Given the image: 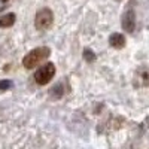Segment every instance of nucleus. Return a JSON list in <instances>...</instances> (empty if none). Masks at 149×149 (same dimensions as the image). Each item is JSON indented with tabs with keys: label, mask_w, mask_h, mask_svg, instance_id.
<instances>
[{
	"label": "nucleus",
	"mask_w": 149,
	"mask_h": 149,
	"mask_svg": "<svg viewBox=\"0 0 149 149\" xmlns=\"http://www.w3.org/2000/svg\"><path fill=\"white\" fill-rule=\"evenodd\" d=\"M49 54H51V49L48 46H39V48H34L31 51L22 58V64L26 69H34L36 66H39L42 61H45Z\"/></svg>",
	"instance_id": "1"
},
{
	"label": "nucleus",
	"mask_w": 149,
	"mask_h": 149,
	"mask_svg": "<svg viewBox=\"0 0 149 149\" xmlns=\"http://www.w3.org/2000/svg\"><path fill=\"white\" fill-rule=\"evenodd\" d=\"M52 22H54V14L49 8H42L37 10V14L34 17V27L37 30L40 31L48 30L52 26Z\"/></svg>",
	"instance_id": "2"
},
{
	"label": "nucleus",
	"mask_w": 149,
	"mask_h": 149,
	"mask_svg": "<svg viewBox=\"0 0 149 149\" xmlns=\"http://www.w3.org/2000/svg\"><path fill=\"white\" fill-rule=\"evenodd\" d=\"M54 74H55L54 63H46L42 67L37 69V72L34 73V81H36V84H39V85H46V84L51 82V79L54 78Z\"/></svg>",
	"instance_id": "3"
},
{
	"label": "nucleus",
	"mask_w": 149,
	"mask_h": 149,
	"mask_svg": "<svg viewBox=\"0 0 149 149\" xmlns=\"http://www.w3.org/2000/svg\"><path fill=\"white\" fill-rule=\"evenodd\" d=\"M122 29L125 33H133L136 29V14L133 9H128L122 15Z\"/></svg>",
	"instance_id": "4"
},
{
	"label": "nucleus",
	"mask_w": 149,
	"mask_h": 149,
	"mask_svg": "<svg viewBox=\"0 0 149 149\" xmlns=\"http://www.w3.org/2000/svg\"><path fill=\"white\" fill-rule=\"evenodd\" d=\"M134 82H136V86H149V69L140 67L136 70Z\"/></svg>",
	"instance_id": "5"
},
{
	"label": "nucleus",
	"mask_w": 149,
	"mask_h": 149,
	"mask_svg": "<svg viewBox=\"0 0 149 149\" xmlns=\"http://www.w3.org/2000/svg\"><path fill=\"white\" fill-rule=\"evenodd\" d=\"M109 45L113 46L115 49L124 48V46H125V36L121 34V33H113V34H110V37H109Z\"/></svg>",
	"instance_id": "6"
},
{
	"label": "nucleus",
	"mask_w": 149,
	"mask_h": 149,
	"mask_svg": "<svg viewBox=\"0 0 149 149\" xmlns=\"http://www.w3.org/2000/svg\"><path fill=\"white\" fill-rule=\"evenodd\" d=\"M15 21H17L15 14H6L3 17H0V27L2 29H9V27H12L15 24Z\"/></svg>",
	"instance_id": "7"
},
{
	"label": "nucleus",
	"mask_w": 149,
	"mask_h": 149,
	"mask_svg": "<svg viewBox=\"0 0 149 149\" xmlns=\"http://www.w3.org/2000/svg\"><path fill=\"white\" fill-rule=\"evenodd\" d=\"M82 55H84V60L88 61V63H94V61L97 60V55L94 54V51H93V49H90V48H85Z\"/></svg>",
	"instance_id": "8"
},
{
	"label": "nucleus",
	"mask_w": 149,
	"mask_h": 149,
	"mask_svg": "<svg viewBox=\"0 0 149 149\" xmlns=\"http://www.w3.org/2000/svg\"><path fill=\"white\" fill-rule=\"evenodd\" d=\"M12 85H14V82H12L10 79H3V81H0V91H6V90L12 88Z\"/></svg>",
	"instance_id": "9"
},
{
	"label": "nucleus",
	"mask_w": 149,
	"mask_h": 149,
	"mask_svg": "<svg viewBox=\"0 0 149 149\" xmlns=\"http://www.w3.org/2000/svg\"><path fill=\"white\" fill-rule=\"evenodd\" d=\"M52 94L55 97H61V95H63V86H61V84L55 86V90H52Z\"/></svg>",
	"instance_id": "10"
},
{
	"label": "nucleus",
	"mask_w": 149,
	"mask_h": 149,
	"mask_svg": "<svg viewBox=\"0 0 149 149\" xmlns=\"http://www.w3.org/2000/svg\"><path fill=\"white\" fill-rule=\"evenodd\" d=\"M0 2H8V0H0Z\"/></svg>",
	"instance_id": "11"
},
{
	"label": "nucleus",
	"mask_w": 149,
	"mask_h": 149,
	"mask_svg": "<svg viewBox=\"0 0 149 149\" xmlns=\"http://www.w3.org/2000/svg\"><path fill=\"white\" fill-rule=\"evenodd\" d=\"M116 2H121V0H116Z\"/></svg>",
	"instance_id": "12"
}]
</instances>
